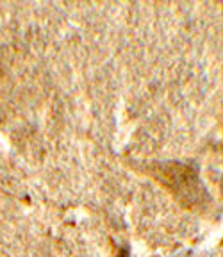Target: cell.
I'll return each instance as SVG.
<instances>
[{
    "label": "cell",
    "mask_w": 223,
    "mask_h": 257,
    "mask_svg": "<svg viewBox=\"0 0 223 257\" xmlns=\"http://www.w3.org/2000/svg\"><path fill=\"white\" fill-rule=\"evenodd\" d=\"M152 175L171 191L177 200H180L187 207L200 205L205 197L202 182L193 168L180 163H159L152 166Z\"/></svg>",
    "instance_id": "cell-1"
},
{
    "label": "cell",
    "mask_w": 223,
    "mask_h": 257,
    "mask_svg": "<svg viewBox=\"0 0 223 257\" xmlns=\"http://www.w3.org/2000/svg\"><path fill=\"white\" fill-rule=\"evenodd\" d=\"M118 257H129V248L127 246H124V248L118 252Z\"/></svg>",
    "instance_id": "cell-2"
}]
</instances>
